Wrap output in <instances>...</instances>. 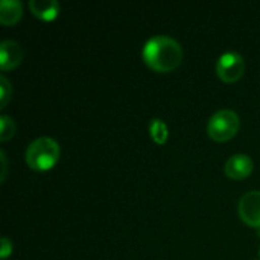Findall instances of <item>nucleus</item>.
Segmentation results:
<instances>
[{
	"instance_id": "1",
	"label": "nucleus",
	"mask_w": 260,
	"mask_h": 260,
	"mask_svg": "<svg viewBox=\"0 0 260 260\" xmlns=\"http://www.w3.org/2000/svg\"><path fill=\"white\" fill-rule=\"evenodd\" d=\"M142 56L145 64L152 70L158 73H168L181 64L183 47L172 37L154 35L145 43Z\"/></svg>"
},
{
	"instance_id": "2",
	"label": "nucleus",
	"mask_w": 260,
	"mask_h": 260,
	"mask_svg": "<svg viewBox=\"0 0 260 260\" xmlns=\"http://www.w3.org/2000/svg\"><path fill=\"white\" fill-rule=\"evenodd\" d=\"M59 154L61 149L58 142L52 137L43 136L29 143L24 158L30 169L44 172L52 169L58 163Z\"/></svg>"
},
{
	"instance_id": "3",
	"label": "nucleus",
	"mask_w": 260,
	"mask_h": 260,
	"mask_svg": "<svg viewBox=\"0 0 260 260\" xmlns=\"http://www.w3.org/2000/svg\"><path fill=\"white\" fill-rule=\"evenodd\" d=\"M241 126L236 111L224 108L216 111L207 122V134L216 142H227L233 139Z\"/></svg>"
},
{
	"instance_id": "4",
	"label": "nucleus",
	"mask_w": 260,
	"mask_h": 260,
	"mask_svg": "<svg viewBox=\"0 0 260 260\" xmlns=\"http://www.w3.org/2000/svg\"><path fill=\"white\" fill-rule=\"evenodd\" d=\"M245 72V61L238 52H225L216 61V75L224 82H236Z\"/></svg>"
},
{
	"instance_id": "5",
	"label": "nucleus",
	"mask_w": 260,
	"mask_h": 260,
	"mask_svg": "<svg viewBox=\"0 0 260 260\" xmlns=\"http://www.w3.org/2000/svg\"><path fill=\"white\" fill-rule=\"evenodd\" d=\"M238 210L245 224L260 229V190H251L242 195Z\"/></svg>"
},
{
	"instance_id": "6",
	"label": "nucleus",
	"mask_w": 260,
	"mask_h": 260,
	"mask_svg": "<svg viewBox=\"0 0 260 260\" xmlns=\"http://www.w3.org/2000/svg\"><path fill=\"white\" fill-rule=\"evenodd\" d=\"M23 49L17 41L5 40L0 43V67L3 72L17 67L23 59Z\"/></svg>"
},
{
	"instance_id": "7",
	"label": "nucleus",
	"mask_w": 260,
	"mask_h": 260,
	"mask_svg": "<svg viewBox=\"0 0 260 260\" xmlns=\"http://www.w3.org/2000/svg\"><path fill=\"white\" fill-rule=\"evenodd\" d=\"M254 163L247 154H236L232 155L225 163V174L233 180L247 178L253 172Z\"/></svg>"
},
{
	"instance_id": "8",
	"label": "nucleus",
	"mask_w": 260,
	"mask_h": 260,
	"mask_svg": "<svg viewBox=\"0 0 260 260\" xmlns=\"http://www.w3.org/2000/svg\"><path fill=\"white\" fill-rule=\"evenodd\" d=\"M23 15V6L18 0H2L0 2V21L5 26H14Z\"/></svg>"
},
{
	"instance_id": "9",
	"label": "nucleus",
	"mask_w": 260,
	"mask_h": 260,
	"mask_svg": "<svg viewBox=\"0 0 260 260\" xmlns=\"http://www.w3.org/2000/svg\"><path fill=\"white\" fill-rule=\"evenodd\" d=\"M30 12L41 20H53L59 12V3L56 0H30Z\"/></svg>"
},
{
	"instance_id": "10",
	"label": "nucleus",
	"mask_w": 260,
	"mask_h": 260,
	"mask_svg": "<svg viewBox=\"0 0 260 260\" xmlns=\"http://www.w3.org/2000/svg\"><path fill=\"white\" fill-rule=\"evenodd\" d=\"M149 133H151L152 140H154L155 143H158V145L166 143L168 136H169L166 123H165L161 119H157V117L151 120V123H149Z\"/></svg>"
},
{
	"instance_id": "11",
	"label": "nucleus",
	"mask_w": 260,
	"mask_h": 260,
	"mask_svg": "<svg viewBox=\"0 0 260 260\" xmlns=\"http://www.w3.org/2000/svg\"><path fill=\"white\" fill-rule=\"evenodd\" d=\"M0 128H2V133H0V140L2 142H6L11 137H14V134H15V123H14V120L9 116L3 114L0 117Z\"/></svg>"
},
{
	"instance_id": "12",
	"label": "nucleus",
	"mask_w": 260,
	"mask_h": 260,
	"mask_svg": "<svg viewBox=\"0 0 260 260\" xmlns=\"http://www.w3.org/2000/svg\"><path fill=\"white\" fill-rule=\"evenodd\" d=\"M0 88H2V101H0V105L5 107L11 98V93H12V85L9 84V81L5 78V76H0Z\"/></svg>"
},
{
	"instance_id": "13",
	"label": "nucleus",
	"mask_w": 260,
	"mask_h": 260,
	"mask_svg": "<svg viewBox=\"0 0 260 260\" xmlns=\"http://www.w3.org/2000/svg\"><path fill=\"white\" fill-rule=\"evenodd\" d=\"M12 251V244L8 238H2V259H6Z\"/></svg>"
},
{
	"instance_id": "14",
	"label": "nucleus",
	"mask_w": 260,
	"mask_h": 260,
	"mask_svg": "<svg viewBox=\"0 0 260 260\" xmlns=\"http://www.w3.org/2000/svg\"><path fill=\"white\" fill-rule=\"evenodd\" d=\"M0 157H2V166H3V177H2V181H5V177H6V157H5V152H0Z\"/></svg>"
},
{
	"instance_id": "15",
	"label": "nucleus",
	"mask_w": 260,
	"mask_h": 260,
	"mask_svg": "<svg viewBox=\"0 0 260 260\" xmlns=\"http://www.w3.org/2000/svg\"><path fill=\"white\" fill-rule=\"evenodd\" d=\"M254 260H257V259H254Z\"/></svg>"
}]
</instances>
